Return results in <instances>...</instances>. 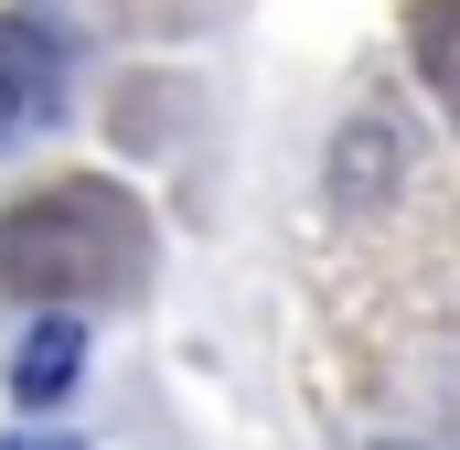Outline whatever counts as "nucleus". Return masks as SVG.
<instances>
[{
	"label": "nucleus",
	"mask_w": 460,
	"mask_h": 450,
	"mask_svg": "<svg viewBox=\"0 0 460 450\" xmlns=\"http://www.w3.org/2000/svg\"><path fill=\"white\" fill-rule=\"evenodd\" d=\"M139 279V204L118 183H43L0 215V290H22L32 311H75Z\"/></svg>",
	"instance_id": "1"
},
{
	"label": "nucleus",
	"mask_w": 460,
	"mask_h": 450,
	"mask_svg": "<svg viewBox=\"0 0 460 450\" xmlns=\"http://www.w3.org/2000/svg\"><path fill=\"white\" fill-rule=\"evenodd\" d=\"M75 364H86V322L75 311H43L22 333V354H11V397L22 408H65L75 397Z\"/></svg>",
	"instance_id": "2"
},
{
	"label": "nucleus",
	"mask_w": 460,
	"mask_h": 450,
	"mask_svg": "<svg viewBox=\"0 0 460 450\" xmlns=\"http://www.w3.org/2000/svg\"><path fill=\"white\" fill-rule=\"evenodd\" d=\"M32 118H54V54L22 22H0V140H22Z\"/></svg>",
	"instance_id": "3"
},
{
	"label": "nucleus",
	"mask_w": 460,
	"mask_h": 450,
	"mask_svg": "<svg viewBox=\"0 0 460 450\" xmlns=\"http://www.w3.org/2000/svg\"><path fill=\"white\" fill-rule=\"evenodd\" d=\"M407 43H418V76L439 97H460V0H418L407 11Z\"/></svg>",
	"instance_id": "4"
},
{
	"label": "nucleus",
	"mask_w": 460,
	"mask_h": 450,
	"mask_svg": "<svg viewBox=\"0 0 460 450\" xmlns=\"http://www.w3.org/2000/svg\"><path fill=\"white\" fill-rule=\"evenodd\" d=\"M385 172H396V118L375 108L343 129V204H364V183H385Z\"/></svg>",
	"instance_id": "5"
},
{
	"label": "nucleus",
	"mask_w": 460,
	"mask_h": 450,
	"mask_svg": "<svg viewBox=\"0 0 460 450\" xmlns=\"http://www.w3.org/2000/svg\"><path fill=\"white\" fill-rule=\"evenodd\" d=\"M0 450H86V440H54V429H22V440H0Z\"/></svg>",
	"instance_id": "6"
}]
</instances>
